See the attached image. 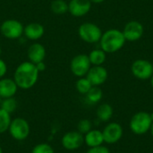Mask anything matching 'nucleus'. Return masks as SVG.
Listing matches in <instances>:
<instances>
[{"mask_svg": "<svg viewBox=\"0 0 153 153\" xmlns=\"http://www.w3.org/2000/svg\"><path fill=\"white\" fill-rule=\"evenodd\" d=\"M39 72L36 65L30 61H24L16 67L13 79L19 89L29 90L35 86L39 80Z\"/></svg>", "mask_w": 153, "mask_h": 153, "instance_id": "f257e3e1", "label": "nucleus"}, {"mask_svg": "<svg viewBox=\"0 0 153 153\" xmlns=\"http://www.w3.org/2000/svg\"><path fill=\"white\" fill-rule=\"evenodd\" d=\"M126 40L122 30L109 29L102 33L100 39V48L107 54H113L123 48Z\"/></svg>", "mask_w": 153, "mask_h": 153, "instance_id": "f03ea898", "label": "nucleus"}, {"mask_svg": "<svg viewBox=\"0 0 153 153\" xmlns=\"http://www.w3.org/2000/svg\"><path fill=\"white\" fill-rule=\"evenodd\" d=\"M152 123L150 113L139 111L132 117L129 123V127L134 134L143 135L150 131Z\"/></svg>", "mask_w": 153, "mask_h": 153, "instance_id": "7ed1b4c3", "label": "nucleus"}, {"mask_svg": "<svg viewBox=\"0 0 153 153\" xmlns=\"http://www.w3.org/2000/svg\"><path fill=\"white\" fill-rule=\"evenodd\" d=\"M102 33L101 29L93 22H83L78 28V35L80 39L90 44L100 42Z\"/></svg>", "mask_w": 153, "mask_h": 153, "instance_id": "20e7f679", "label": "nucleus"}, {"mask_svg": "<svg viewBox=\"0 0 153 153\" xmlns=\"http://www.w3.org/2000/svg\"><path fill=\"white\" fill-rule=\"evenodd\" d=\"M8 132L13 139L16 141H24L30 135V126L25 118L16 117L12 119Z\"/></svg>", "mask_w": 153, "mask_h": 153, "instance_id": "39448f33", "label": "nucleus"}, {"mask_svg": "<svg viewBox=\"0 0 153 153\" xmlns=\"http://www.w3.org/2000/svg\"><path fill=\"white\" fill-rule=\"evenodd\" d=\"M24 26L16 19L4 20L0 25L1 34L8 39H18L23 35Z\"/></svg>", "mask_w": 153, "mask_h": 153, "instance_id": "423d86ee", "label": "nucleus"}, {"mask_svg": "<svg viewBox=\"0 0 153 153\" xmlns=\"http://www.w3.org/2000/svg\"><path fill=\"white\" fill-rule=\"evenodd\" d=\"M91 67V64L90 62L89 56L85 54L74 56L70 62V70L72 74L78 78L86 76Z\"/></svg>", "mask_w": 153, "mask_h": 153, "instance_id": "0eeeda50", "label": "nucleus"}, {"mask_svg": "<svg viewBox=\"0 0 153 153\" xmlns=\"http://www.w3.org/2000/svg\"><path fill=\"white\" fill-rule=\"evenodd\" d=\"M133 75L142 81L151 79L153 74V65L146 59H137L131 65Z\"/></svg>", "mask_w": 153, "mask_h": 153, "instance_id": "6e6552de", "label": "nucleus"}, {"mask_svg": "<svg viewBox=\"0 0 153 153\" xmlns=\"http://www.w3.org/2000/svg\"><path fill=\"white\" fill-rule=\"evenodd\" d=\"M83 143L84 137L77 130L65 133L61 139V144L63 148L67 151H76L80 149Z\"/></svg>", "mask_w": 153, "mask_h": 153, "instance_id": "1a4fd4ad", "label": "nucleus"}, {"mask_svg": "<svg viewBox=\"0 0 153 153\" xmlns=\"http://www.w3.org/2000/svg\"><path fill=\"white\" fill-rule=\"evenodd\" d=\"M104 143L108 144H114L119 142L123 136V127L117 122L108 124L102 130Z\"/></svg>", "mask_w": 153, "mask_h": 153, "instance_id": "9d476101", "label": "nucleus"}, {"mask_svg": "<svg viewBox=\"0 0 153 153\" xmlns=\"http://www.w3.org/2000/svg\"><path fill=\"white\" fill-rule=\"evenodd\" d=\"M122 32L126 41L134 42L139 40L143 37L144 32V28L140 22L130 21L125 25Z\"/></svg>", "mask_w": 153, "mask_h": 153, "instance_id": "9b49d317", "label": "nucleus"}, {"mask_svg": "<svg viewBox=\"0 0 153 153\" xmlns=\"http://www.w3.org/2000/svg\"><path fill=\"white\" fill-rule=\"evenodd\" d=\"M108 77V70L103 65H91L86 74V78L91 82L92 86H100L104 84Z\"/></svg>", "mask_w": 153, "mask_h": 153, "instance_id": "f8f14e48", "label": "nucleus"}, {"mask_svg": "<svg viewBox=\"0 0 153 153\" xmlns=\"http://www.w3.org/2000/svg\"><path fill=\"white\" fill-rule=\"evenodd\" d=\"M92 3L90 0H70L68 2V12L74 17H82L91 9Z\"/></svg>", "mask_w": 153, "mask_h": 153, "instance_id": "ddd939ff", "label": "nucleus"}, {"mask_svg": "<svg viewBox=\"0 0 153 153\" xmlns=\"http://www.w3.org/2000/svg\"><path fill=\"white\" fill-rule=\"evenodd\" d=\"M18 86L12 78H1L0 79V99H7L14 97L18 91Z\"/></svg>", "mask_w": 153, "mask_h": 153, "instance_id": "4468645a", "label": "nucleus"}, {"mask_svg": "<svg viewBox=\"0 0 153 153\" xmlns=\"http://www.w3.org/2000/svg\"><path fill=\"white\" fill-rule=\"evenodd\" d=\"M28 61L36 65L39 62L44 61L46 57V48L40 43H32L27 50Z\"/></svg>", "mask_w": 153, "mask_h": 153, "instance_id": "2eb2a0df", "label": "nucleus"}, {"mask_svg": "<svg viewBox=\"0 0 153 153\" xmlns=\"http://www.w3.org/2000/svg\"><path fill=\"white\" fill-rule=\"evenodd\" d=\"M44 33L45 28L39 22H30L24 26L23 35L30 40H38L43 37Z\"/></svg>", "mask_w": 153, "mask_h": 153, "instance_id": "dca6fc26", "label": "nucleus"}, {"mask_svg": "<svg viewBox=\"0 0 153 153\" xmlns=\"http://www.w3.org/2000/svg\"><path fill=\"white\" fill-rule=\"evenodd\" d=\"M83 137H84V143L89 148L100 146L104 143L102 131H100V130L91 129L89 133L84 134Z\"/></svg>", "mask_w": 153, "mask_h": 153, "instance_id": "f3484780", "label": "nucleus"}, {"mask_svg": "<svg viewBox=\"0 0 153 153\" xmlns=\"http://www.w3.org/2000/svg\"><path fill=\"white\" fill-rule=\"evenodd\" d=\"M114 114V109L112 106L108 103L100 104L96 111L97 117L101 122H108L111 119Z\"/></svg>", "mask_w": 153, "mask_h": 153, "instance_id": "a211bd4d", "label": "nucleus"}, {"mask_svg": "<svg viewBox=\"0 0 153 153\" xmlns=\"http://www.w3.org/2000/svg\"><path fill=\"white\" fill-rule=\"evenodd\" d=\"M91 65H102L107 59V53L101 48L93 49L88 55Z\"/></svg>", "mask_w": 153, "mask_h": 153, "instance_id": "6ab92c4d", "label": "nucleus"}, {"mask_svg": "<svg viewBox=\"0 0 153 153\" xmlns=\"http://www.w3.org/2000/svg\"><path fill=\"white\" fill-rule=\"evenodd\" d=\"M50 10L54 14L63 15L68 12V3L65 0H53L50 3Z\"/></svg>", "mask_w": 153, "mask_h": 153, "instance_id": "aec40b11", "label": "nucleus"}, {"mask_svg": "<svg viewBox=\"0 0 153 153\" xmlns=\"http://www.w3.org/2000/svg\"><path fill=\"white\" fill-rule=\"evenodd\" d=\"M86 100L88 102L91 104H96L99 103L102 98H103V91L100 88V86H92L91 89L88 91V93L85 95Z\"/></svg>", "mask_w": 153, "mask_h": 153, "instance_id": "412c9836", "label": "nucleus"}, {"mask_svg": "<svg viewBox=\"0 0 153 153\" xmlns=\"http://www.w3.org/2000/svg\"><path fill=\"white\" fill-rule=\"evenodd\" d=\"M91 87H92V84L86 78V76L80 77L75 82V89L82 95H86L88 91L91 89Z\"/></svg>", "mask_w": 153, "mask_h": 153, "instance_id": "4be33fe9", "label": "nucleus"}, {"mask_svg": "<svg viewBox=\"0 0 153 153\" xmlns=\"http://www.w3.org/2000/svg\"><path fill=\"white\" fill-rule=\"evenodd\" d=\"M17 106H18V103H17V100L14 99V97L1 100L0 108L4 109V111H6L7 113L11 115L16 110Z\"/></svg>", "mask_w": 153, "mask_h": 153, "instance_id": "5701e85b", "label": "nucleus"}, {"mask_svg": "<svg viewBox=\"0 0 153 153\" xmlns=\"http://www.w3.org/2000/svg\"><path fill=\"white\" fill-rule=\"evenodd\" d=\"M12 118L11 114L7 113L4 109L0 108V134L8 131Z\"/></svg>", "mask_w": 153, "mask_h": 153, "instance_id": "b1692460", "label": "nucleus"}, {"mask_svg": "<svg viewBox=\"0 0 153 153\" xmlns=\"http://www.w3.org/2000/svg\"><path fill=\"white\" fill-rule=\"evenodd\" d=\"M92 129V123L89 119H82L77 124V131L82 135L86 134Z\"/></svg>", "mask_w": 153, "mask_h": 153, "instance_id": "393cba45", "label": "nucleus"}, {"mask_svg": "<svg viewBox=\"0 0 153 153\" xmlns=\"http://www.w3.org/2000/svg\"><path fill=\"white\" fill-rule=\"evenodd\" d=\"M31 153H55V151L50 144L42 143L35 145L31 150Z\"/></svg>", "mask_w": 153, "mask_h": 153, "instance_id": "a878e982", "label": "nucleus"}, {"mask_svg": "<svg viewBox=\"0 0 153 153\" xmlns=\"http://www.w3.org/2000/svg\"><path fill=\"white\" fill-rule=\"evenodd\" d=\"M86 153H110V151L108 147H106L102 144L100 146L89 148Z\"/></svg>", "mask_w": 153, "mask_h": 153, "instance_id": "bb28decb", "label": "nucleus"}, {"mask_svg": "<svg viewBox=\"0 0 153 153\" xmlns=\"http://www.w3.org/2000/svg\"><path fill=\"white\" fill-rule=\"evenodd\" d=\"M7 65L6 63L2 59L0 58V79L1 78H4L7 73Z\"/></svg>", "mask_w": 153, "mask_h": 153, "instance_id": "cd10ccee", "label": "nucleus"}, {"mask_svg": "<svg viewBox=\"0 0 153 153\" xmlns=\"http://www.w3.org/2000/svg\"><path fill=\"white\" fill-rule=\"evenodd\" d=\"M35 65H36V67H37V69H38V71H39V73H41V72H43V71L46 70V65H45L44 61L39 62V63H38V64H36Z\"/></svg>", "mask_w": 153, "mask_h": 153, "instance_id": "c85d7f7f", "label": "nucleus"}, {"mask_svg": "<svg viewBox=\"0 0 153 153\" xmlns=\"http://www.w3.org/2000/svg\"><path fill=\"white\" fill-rule=\"evenodd\" d=\"M92 4H101L103 3L105 0H90Z\"/></svg>", "mask_w": 153, "mask_h": 153, "instance_id": "c756f323", "label": "nucleus"}, {"mask_svg": "<svg viewBox=\"0 0 153 153\" xmlns=\"http://www.w3.org/2000/svg\"><path fill=\"white\" fill-rule=\"evenodd\" d=\"M150 80H151V85H152V88L153 89V74L152 75V77H151V79H150Z\"/></svg>", "mask_w": 153, "mask_h": 153, "instance_id": "7c9ffc66", "label": "nucleus"}, {"mask_svg": "<svg viewBox=\"0 0 153 153\" xmlns=\"http://www.w3.org/2000/svg\"><path fill=\"white\" fill-rule=\"evenodd\" d=\"M150 131H151V134H152V137H153V123H152V126H151Z\"/></svg>", "mask_w": 153, "mask_h": 153, "instance_id": "2f4dec72", "label": "nucleus"}, {"mask_svg": "<svg viewBox=\"0 0 153 153\" xmlns=\"http://www.w3.org/2000/svg\"><path fill=\"white\" fill-rule=\"evenodd\" d=\"M151 117H152V120L153 122V112L152 113H151Z\"/></svg>", "mask_w": 153, "mask_h": 153, "instance_id": "473e14b6", "label": "nucleus"}, {"mask_svg": "<svg viewBox=\"0 0 153 153\" xmlns=\"http://www.w3.org/2000/svg\"><path fill=\"white\" fill-rule=\"evenodd\" d=\"M1 55H2V48H1V47H0V56H1Z\"/></svg>", "mask_w": 153, "mask_h": 153, "instance_id": "72a5a7b5", "label": "nucleus"}, {"mask_svg": "<svg viewBox=\"0 0 153 153\" xmlns=\"http://www.w3.org/2000/svg\"><path fill=\"white\" fill-rule=\"evenodd\" d=\"M0 153H3V150H2V147L0 146Z\"/></svg>", "mask_w": 153, "mask_h": 153, "instance_id": "f704fd0d", "label": "nucleus"}]
</instances>
